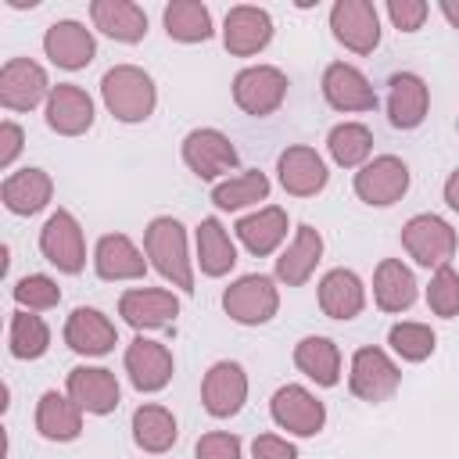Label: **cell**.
<instances>
[{
	"instance_id": "obj_1",
	"label": "cell",
	"mask_w": 459,
	"mask_h": 459,
	"mask_svg": "<svg viewBox=\"0 0 459 459\" xmlns=\"http://www.w3.org/2000/svg\"><path fill=\"white\" fill-rule=\"evenodd\" d=\"M143 255L158 276L179 290H194V258L186 251V226L172 215H158L143 230Z\"/></svg>"
},
{
	"instance_id": "obj_2",
	"label": "cell",
	"mask_w": 459,
	"mask_h": 459,
	"mask_svg": "<svg viewBox=\"0 0 459 459\" xmlns=\"http://www.w3.org/2000/svg\"><path fill=\"white\" fill-rule=\"evenodd\" d=\"M100 100L118 122H147L158 104V86L140 65H115L100 79Z\"/></svg>"
},
{
	"instance_id": "obj_3",
	"label": "cell",
	"mask_w": 459,
	"mask_h": 459,
	"mask_svg": "<svg viewBox=\"0 0 459 459\" xmlns=\"http://www.w3.org/2000/svg\"><path fill=\"white\" fill-rule=\"evenodd\" d=\"M402 247H405V255H409L416 265H423V269H441V265H452L455 247H459V237H455L452 222H445L441 215L420 212V215H412V219L402 226Z\"/></svg>"
},
{
	"instance_id": "obj_4",
	"label": "cell",
	"mask_w": 459,
	"mask_h": 459,
	"mask_svg": "<svg viewBox=\"0 0 459 459\" xmlns=\"http://www.w3.org/2000/svg\"><path fill=\"white\" fill-rule=\"evenodd\" d=\"M222 308L240 326H262L280 312V287L273 276L247 273L222 290Z\"/></svg>"
},
{
	"instance_id": "obj_5",
	"label": "cell",
	"mask_w": 459,
	"mask_h": 459,
	"mask_svg": "<svg viewBox=\"0 0 459 459\" xmlns=\"http://www.w3.org/2000/svg\"><path fill=\"white\" fill-rule=\"evenodd\" d=\"M398 384H402V369H398V362H394L384 348L366 344V348H359V351L351 355L348 387H351V394H355L359 402H369V405L387 402V398L398 391Z\"/></svg>"
},
{
	"instance_id": "obj_6",
	"label": "cell",
	"mask_w": 459,
	"mask_h": 459,
	"mask_svg": "<svg viewBox=\"0 0 459 459\" xmlns=\"http://www.w3.org/2000/svg\"><path fill=\"white\" fill-rule=\"evenodd\" d=\"M233 100L244 115L265 118L287 100V75L276 65H247L233 75Z\"/></svg>"
},
{
	"instance_id": "obj_7",
	"label": "cell",
	"mask_w": 459,
	"mask_h": 459,
	"mask_svg": "<svg viewBox=\"0 0 459 459\" xmlns=\"http://www.w3.org/2000/svg\"><path fill=\"white\" fill-rule=\"evenodd\" d=\"M351 186H355V197L362 204L387 208V204L405 197V190H409V165L398 154H377V158H369L355 172Z\"/></svg>"
},
{
	"instance_id": "obj_8",
	"label": "cell",
	"mask_w": 459,
	"mask_h": 459,
	"mask_svg": "<svg viewBox=\"0 0 459 459\" xmlns=\"http://www.w3.org/2000/svg\"><path fill=\"white\" fill-rule=\"evenodd\" d=\"M39 251H43V258L57 273H68V276L82 273V265H86V237H82L79 219L68 208H57L43 222V230H39Z\"/></svg>"
},
{
	"instance_id": "obj_9",
	"label": "cell",
	"mask_w": 459,
	"mask_h": 459,
	"mask_svg": "<svg viewBox=\"0 0 459 459\" xmlns=\"http://www.w3.org/2000/svg\"><path fill=\"white\" fill-rule=\"evenodd\" d=\"M269 416L280 430L294 437H316L326 427V405L301 384H283L269 398Z\"/></svg>"
},
{
	"instance_id": "obj_10",
	"label": "cell",
	"mask_w": 459,
	"mask_h": 459,
	"mask_svg": "<svg viewBox=\"0 0 459 459\" xmlns=\"http://www.w3.org/2000/svg\"><path fill=\"white\" fill-rule=\"evenodd\" d=\"M183 161L186 169L197 176V179H219L226 172L237 169V147L233 140L222 133V129H212V126H201V129H190L183 136Z\"/></svg>"
},
{
	"instance_id": "obj_11",
	"label": "cell",
	"mask_w": 459,
	"mask_h": 459,
	"mask_svg": "<svg viewBox=\"0 0 459 459\" xmlns=\"http://www.w3.org/2000/svg\"><path fill=\"white\" fill-rule=\"evenodd\" d=\"M330 32L351 54H373L380 47V14L369 0H337L330 7Z\"/></svg>"
},
{
	"instance_id": "obj_12",
	"label": "cell",
	"mask_w": 459,
	"mask_h": 459,
	"mask_svg": "<svg viewBox=\"0 0 459 459\" xmlns=\"http://www.w3.org/2000/svg\"><path fill=\"white\" fill-rule=\"evenodd\" d=\"M247 402V373L240 362L233 359H219L208 366L204 380H201V405L208 416L215 420H230L244 409Z\"/></svg>"
},
{
	"instance_id": "obj_13",
	"label": "cell",
	"mask_w": 459,
	"mask_h": 459,
	"mask_svg": "<svg viewBox=\"0 0 459 459\" xmlns=\"http://www.w3.org/2000/svg\"><path fill=\"white\" fill-rule=\"evenodd\" d=\"M50 79L47 68L36 65L32 57H11L0 68V104L7 111H32L50 97Z\"/></svg>"
},
{
	"instance_id": "obj_14",
	"label": "cell",
	"mask_w": 459,
	"mask_h": 459,
	"mask_svg": "<svg viewBox=\"0 0 459 459\" xmlns=\"http://www.w3.org/2000/svg\"><path fill=\"white\" fill-rule=\"evenodd\" d=\"M273 39V14L255 4H237L226 11L222 22V47L233 57H255Z\"/></svg>"
},
{
	"instance_id": "obj_15",
	"label": "cell",
	"mask_w": 459,
	"mask_h": 459,
	"mask_svg": "<svg viewBox=\"0 0 459 459\" xmlns=\"http://www.w3.org/2000/svg\"><path fill=\"white\" fill-rule=\"evenodd\" d=\"M65 394L90 416H108L118 409L122 402V387L118 377L104 366H75L65 380Z\"/></svg>"
},
{
	"instance_id": "obj_16",
	"label": "cell",
	"mask_w": 459,
	"mask_h": 459,
	"mask_svg": "<svg viewBox=\"0 0 459 459\" xmlns=\"http://www.w3.org/2000/svg\"><path fill=\"white\" fill-rule=\"evenodd\" d=\"M276 176H280V186L290 197H316L326 186V179H330L323 154L316 147H305V143H294V147L280 151Z\"/></svg>"
},
{
	"instance_id": "obj_17",
	"label": "cell",
	"mask_w": 459,
	"mask_h": 459,
	"mask_svg": "<svg viewBox=\"0 0 459 459\" xmlns=\"http://www.w3.org/2000/svg\"><path fill=\"white\" fill-rule=\"evenodd\" d=\"M118 316L133 330H161V326L176 323L179 298L165 287H129L118 298Z\"/></svg>"
},
{
	"instance_id": "obj_18",
	"label": "cell",
	"mask_w": 459,
	"mask_h": 459,
	"mask_svg": "<svg viewBox=\"0 0 459 459\" xmlns=\"http://www.w3.org/2000/svg\"><path fill=\"white\" fill-rule=\"evenodd\" d=\"M43 54H47L57 68L79 72V68H86V65L97 57V39H93V32H90L82 22L61 18V22H54V25H47V32H43Z\"/></svg>"
},
{
	"instance_id": "obj_19",
	"label": "cell",
	"mask_w": 459,
	"mask_h": 459,
	"mask_svg": "<svg viewBox=\"0 0 459 459\" xmlns=\"http://www.w3.org/2000/svg\"><path fill=\"white\" fill-rule=\"evenodd\" d=\"M172 369H176L172 351H169L161 341H151V337H143V333H140L136 341H129V348H126V373H129V384H133L136 391L154 394V391L169 387Z\"/></svg>"
},
{
	"instance_id": "obj_20",
	"label": "cell",
	"mask_w": 459,
	"mask_h": 459,
	"mask_svg": "<svg viewBox=\"0 0 459 459\" xmlns=\"http://www.w3.org/2000/svg\"><path fill=\"white\" fill-rule=\"evenodd\" d=\"M65 344H68L75 355L100 359V355H108V351L118 344V330H115V323H111L100 308L79 305V308H72V316L65 319Z\"/></svg>"
},
{
	"instance_id": "obj_21",
	"label": "cell",
	"mask_w": 459,
	"mask_h": 459,
	"mask_svg": "<svg viewBox=\"0 0 459 459\" xmlns=\"http://www.w3.org/2000/svg\"><path fill=\"white\" fill-rule=\"evenodd\" d=\"M323 97L333 111H373L377 108V90L369 86V79L348 65V61H333L323 72Z\"/></svg>"
},
{
	"instance_id": "obj_22",
	"label": "cell",
	"mask_w": 459,
	"mask_h": 459,
	"mask_svg": "<svg viewBox=\"0 0 459 459\" xmlns=\"http://www.w3.org/2000/svg\"><path fill=\"white\" fill-rule=\"evenodd\" d=\"M93 97L75 82H57L47 97V126L57 136H82L93 126Z\"/></svg>"
},
{
	"instance_id": "obj_23",
	"label": "cell",
	"mask_w": 459,
	"mask_h": 459,
	"mask_svg": "<svg viewBox=\"0 0 459 459\" xmlns=\"http://www.w3.org/2000/svg\"><path fill=\"white\" fill-rule=\"evenodd\" d=\"M147 255L126 237V233H104L93 247V269L100 280L108 283H122V280H143L147 273Z\"/></svg>"
},
{
	"instance_id": "obj_24",
	"label": "cell",
	"mask_w": 459,
	"mask_h": 459,
	"mask_svg": "<svg viewBox=\"0 0 459 459\" xmlns=\"http://www.w3.org/2000/svg\"><path fill=\"white\" fill-rule=\"evenodd\" d=\"M323 262V237L319 230H312L308 222H301L290 237V244L280 251L276 258V280L283 287H305L316 273V265Z\"/></svg>"
},
{
	"instance_id": "obj_25",
	"label": "cell",
	"mask_w": 459,
	"mask_h": 459,
	"mask_svg": "<svg viewBox=\"0 0 459 459\" xmlns=\"http://www.w3.org/2000/svg\"><path fill=\"white\" fill-rule=\"evenodd\" d=\"M430 111V86L416 72H394L387 90V118L394 129H416Z\"/></svg>"
},
{
	"instance_id": "obj_26",
	"label": "cell",
	"mask_w": 459,
	"mask_h": 459,
	"mask_svg": "<svg viewBox=\"0 0 459 459\" xmlns=\"http://www.w3.org/2000/svg\"><path fill=\"white\" fill-rule=\"evenodd\" d=\"M90 22L115 43H140L147 36V14L133 0H93Z\"/></svg>"
},
{
	"instance_id": "obj_27",
	"label": "cell",
	"mask_w": 459,
	"mask_h": 459,
	"mask_svg": "<svg viewBox=\"0 0 459 459\" xmlns=\"http://www.w3.org/2000/svg\"><path fill=\"white\" fill-rule=\"evenodd\" d=\"M0 197H4V208L7 212H14V215H36V212H43L50 204L54 179H50V172L29 165V169H18V172H11L4 179Z\"/></svg>"
},
{
	"instance_id": "obj_28",
	"label": "cell",
	"mask_w": 459,
	"mask_h": 459,
	"mask_svg": "<svg viewBox=\"0 0 459 459\" xmlns=\"http://www.w3.org/2000/svg\"><path fill=\"white\" fill-rule=\"evenodd\" d=\"M287 226H290V219H287V212L280 208V204H262V208H255L251 215H244L233 230H237V240L251 251V255H273L283 240H287Z\"/></svg>"
},
{
	"instance_id": "obj_29",
	"label": "cell",
	"mask_w": 459,
	"mask_h": 459,
	"mask_svg": "<svg viewBox=\"0 0 459 459\" xmlns=\"http://www.w3.org/2000/svg\"><path fill=\"white\" fill-rule=\"evenodd\" d=\"M416 276L402 258H384L373 273V301L380 312H405L416 305Z\"/></svg>"
},
{
	"instance_id": "obj_30",
	"label": "cell",
	"mask_w": 459,
	"mask_h": 459,
	"mask_svg": "<svg viewBox=\"0 0 459 459\" xmlns=\"http://www.w3.org/2000/svg\"><path fill=\"white\" fill-rule=\"evenodd\" d=\"M319 308L330 319H355L366 308V287L351 269H330L319 280Z\"/></svg>"
},
{
	"instance_id": "obj_31",
	"label": "cell",
	"mask_w": 459,
	"mask_h": 459,
	"mask_svg": "<svg viewBox=\"0 0 459 459\" xmlns=\"http://www.w3.org/2000/svg\"><path fill=\"white\" fill-rule=\"evenodd\" d=\"M36 430L47 441H75L82 434V409L61 394V391H43L36 402Z\"/></svg>"
},
{
	"instance_id": "obj_32",
	"label": "cell",
	"mask_w": 459,
	"mask_h": 459,
	"mask_svg": "<svg viewBox=\"0 0 459 459\" xmlns=\"http://www.w3.org/2000/svg\"><path fill=\"white\" fill-rule=\"evenodd\" d=\"M194 247H197V265L204 276H226L233 265H237V244L233 237L226 233V226L208 215L197 222V233H194Z\"/></svg>"
},
{
	"instance_id": "obj_33",
	"label": "cell",
	"mask_w": 459,
	"mask_h": 459,
	"mask_svg": "<svg viewBox=\"0 0 459 459\" xmlns=\"http://www.w3.org/2000/svg\"><path fill=\"white\" fill-rule=\"evenodd\" d=\"M294 366L319 387L341 384V348L323 333H308L294 344Z\"/></svg>"
},
{
	"instance_id": "obj_34",
	"label": "cell",
	"mask_w": 459,
	"mask_h": 459,
	"mask_svg": "<svg viewBox=\"0 0 459 459\" xmlns=\"http://www.w3.org/2000/svg\"><path fill=\"white\" fill-rule=\"evenodd\" d=\"M176 437H179V423H176L172 409H165L158 402H143L133 412V441H136L140 452L161 455L176 445Z\"/></svg>"
},
{
	"instance_id": "obj_35",
	"label": "cell",
	"mask_w": 459,
	"mask_h": 459,
	"mask_svg": "<svg viewBox=\"0 0 459 459\" xmlns=\"http://www.w3.org/2000/svg\"><path fill=\"white\" fill-rule=\"evenodd\" d=\"M265 197H269V176L258 169H244V172L219 179L212 186V204L222 212H240V208H251Z\"/></svg>"
},
{
	"instance_id": "obj_36",
	"label": "cell",
	"mask_w": 459,
	"mask_h": 459,
	"mask_svg": "<svg viewBox=\"0 0 459 459\" xmlns=\"http://www.w3.org/2000/svg\"><path fill=\"white\" fill-rule=\"evenodd\" d=\"M169 39L176 43H204L215 29H212V11L201 0H172L161 14Z\"/></svg>"
},
{
	"instance_id": "obj_37",
	"label": "cell",
	"mask_w": 459,
	"mask_h": 459,
	"mask_svg": "<svg viewBox=\"0 0 459 459\" xmlns=\"http://www.w3.org/2000/svg\"><path fill=\"white\" fill-rule=\"evenodd\" d=\"M326 151L341 169H362L373 154V133L362 122H337L326 133Z\"/></svg>"
},
{
	"instance_id": "obj_38",
	"label": "cell",
	"mask_w": 459,
	"mask_h": 459,
	"mask_svg": "<svg viewBox=\"0 0 459 459\" xmlns=\"http://www.w3.org/2000/svg\"><path fill=\"white\" fill-rule=\"evenodd\" d=\"M7 344H11V355L14 359H25V362L47 355V348H50V326H47V319L36 316V312H25V308L11 312Z\"/></svg>"
},
{
	"instance_id": "obj_39",
	"label": "cell",
	"mask_w": 459,
	"mask_h": 459,
	"mask_svg": "<svg viewBox=\"0 0 459 459\" xmlns=\"http://www.w3.org/2000/svg\"><path fill=\"white\" fill-rule=\"evenodd\" d=\"M387 344H391V351L398 355V359H405V362H423V359H430L434 355V348H437V333L427 326V323H394L391 330H387Z\"/></svg>"
},
{
	"instance_id": "obj_40",
	"label": "cell",
	"mask_w": 459,
	"mask_h": 459,
	"mask_svg": "<svg viewBox=\"0 0 459 459\" xmlns=\"http://www.w3.org/2000/svg\"><path fill=\"white\" fill-rule=\"evenodd\" d=\"M11 298H14L18 308H25V312H47V308H54V305L61 301V287H57V280L47 276V273H29V276H22V280L11 287Z\"/></svg>"
},
{
	"instance_id": "obj_41",
	"label": "cell",
	"mask_w": 459,
	"mask_h": 459,
	"mask_svg": "<svg viewBox=\"0 0 459 459\" xmlns=\"http://www.w3.org/2000/svg\"><path fill=\"white\" fill-rule=\"evenodd\" d=\"M427 305L441 319H455L459 316V273L452 265L434 269V276L427 283Z\"/></svg>"
},
{
	"instance_id": "obj_42",
	"label": "cell",
	"mask_w": 459,
	"mask_h": 459,
	"mask_svg": "<svg viewBox=\"0 0 459 459\" xmlns=\"http://www.w3.org/2000/svg\"><path fill=\"white\" fill-rule=\"evenodd\" d=\"M194 459H244V445L230 430H208L197 437Z\"/></svg>"
},
{
	"instance_id": "obj_43",
	"label": "cell",
	"mask_w": 459,
	"mask_h": 459,
	"mask_svg": "<svg viewBox=\"0 0 459 459\" xmlns=\"http://www.w3.org/2000/svg\"><path fill=\"white\" fill-rule=\"evenodd\" d=\"M427 14H430V7H427L423 0H387V18H391V25H394L398 32H416V29H423Z\"/></svg>"
},
{
	"instance_id": "obj_44",
	"label": "cell",
	"mask_w": 459,
	"mask_h": 459,
	"mask_svg": "<svg viewBox=\"0 0 459 459\" xmlns=\"http://www.w3.org/2000/svg\"><path fill=\"white\" fill-rule=\"evenodd\" d=\"M251 459H298V448L280 434H258L251 441Z\"/></svg>"
},
{
	"instance_id": "obj_45",
	"label": "cell",
	"mask_w": 459,
	"mask_h": 459,
	"mask_svg": "<svg viewBox=\"0 0 459 459\" xmlns=\"http://www.w3.org/2000/svg\"><path fill=\"white\" fill-rule=\"evenodd\" d=\"M22 143H25V129L18 122H0V169H11L14 158L22 154Z\"/></svg>"
},
{
	"instance_id": "obj_46",
	"label": "cell",
	"mask_w": 459,
	"mask_h": 459,
	"mask_svg": "<svg viewBox=\"0 0 459 459\" xmlns=\"http://www.w3.org/2000/svg\"><path fill=\"white\" fill-rule=\"evenodd\" d=\"M445 204H448V208L459 215V169H455V172L445 179Z\"/></svg>"
},
{
	"instance_id": "obj_47",
	"label": "cell",
	"mask_w": 459,
	"mask_h": 459,
	"mask_svg": "<svg viewBox=\"0 0 459 459\" xmlns=\"http://www.w3.org/2000/svg\"><path fill=\"white\" fill-rule=\"evenodd\" d=\"M441 14H445L448 25L459 32V0H441Z\"/></svg>"
},
{
	"instance_id": "obj_48",
	"label": "cell",
	"mask_w": 459,
	"mask_h": 459,
	"mask_svg": "<svg viewBox=\"0 0 459 459\" xmlns=\"http://www.w3.org/2000/svg\"><path fill=\"white\" fill-rule=\"evenodd\" d=\"M455 129H459V118H455Z\"/></svg>"
}]
</instances>
